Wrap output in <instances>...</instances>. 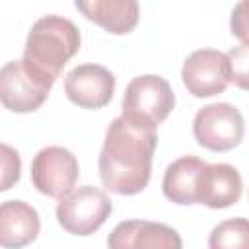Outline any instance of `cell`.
Here are the masks:
<instances>
[{
  "label": "cell",
  "instance_id": "6da1fadb",
  "mask_svg": "<svg viewBox=\"0 0 249 249\" xmlns=\"http://www.w3.org/2000/svg\"><path fill=\"white\" fill-rule=\"evenodd\" d=\"M156 146V128L140 126L123 115L113 119L99 152V177L103 187L124 196L144 191L152 175Z\"/></svg>",
  "mask_w": 249,
  "mask_h": 249
},
{
  "label": "cell",
  "instance_id": "7a4b0ae2",
  "mask_svg": "<svg viewBox=\"0 0 249 249\" xmlns=\"http://www.w3.org/2000/svg\"><path fill=\"white\" fill-rule=\"evenodd\" d=\"M80 31L70 19L43 16L29 29L21 62L37 80L53 88L64 64L80 51Z\"/></svg>",
  "mask_w": 249,
  "mask_h": 249
},
{
  "label": "cell",
  "instance_id": "3957f363",
  "mask_svg": "<svg viewBox=\"0 0 249 249\" xmlns=\"http://www.w3.org/2000/svg\"><path fill=\"white\" fill-rule=\"evenodd\" d=\"M175 107L169 82L158 74H142L128 82L123 95V117L148 128H158Z\"/></svg>",
  "mask_w": 249,
  "mask_h": 249
},
{
  "label": "cell",
  "instance_id": "277c9868",
  "mask_svg": "<svg viewBox=\"0 0 249 249\" xmlns=\"http://www.w3.org/2000/svg\"><path fill=\"white\" fill-rule=\"evenodd\" d=\"M113 212L111 198L97 187L84 185L58 198L56 220L72 235H91Z\"/></svg>",
  "mask_w": 249,
  "mask_h": 249
},
{
  "label": "cell",
  "instance_id": "5b68a950",
  "mask_svg": "<svg viewBox=\"0 0 249 249\" xmlns=\"http://www.w3.org/2000/svg\"><path fill=\"white\" fill-rule=\"evenodd\" d=\"M195 140L212 152H228L241 144L245 121L231 103H210L196 111L193 119Z\"/></svg>",
  "mask_w": 249,
  "mask_h": 249
},
{
  "label": "cell",
  "instance_id": "8992f818",
  "mask_svg": "<svg viewBox=\"0 0 249 249\" xmlns=\"http://www.w3.org/2000/svg\"><path fill=\"white\" fill-rule=\"evenodd\" d=\"M78 177V160L62 146H47L31 161V183L41 195L60 198L74 189Z\"/></svg>",
  "mask_w": 249,
  "mask_h": 249
},
{
  "label": "cell",
  "instance_id": "52a82bcc",
  "mask_svg": "<svg viewBox=\"0 0 249 249\" xmlns=\"http://www.w3.org/2000/svg\"><path fill=\"white\" fill-rule=\"evenodd\" d=\"M181 78L193 97L218 95L230 84L228 54L216 49H198L185 58Z\"/></svg>",
  "mask_w": 249,
  "mask_h": 249
},
{
  "label": "cell",
  "instance_id": "ba28073f",
  "mask_svg": "<svg viewBox=\"0 0 249 249\" xmlns=\"http://www.w3.org/2000/svg\"><path fill=\"white\" fill-rule=\"evenodd\" d=\"M51 88L37 80L21 60H10L0 70V99L12 113H33L49 97Z\"/></svg>",
  "mask_w": 249,
  "mask_h": 249
},
{
  "label": "cell",
  "instance_id": "9c48e42d",
  "mask_svg": "<svg viewBox=\"0 0 249 249\" xmlns=\"http://www.w3.org/2000/svg\"><path fill=\"white\" fill-rule=\"evenodd\" d=\"M66 97L82 109H101L115 93V76L101 64H80L72 68L64 78Z\"/></svg>",
  "mask_w": 249,
  "mask_h": 249
},
{
  "label": "cell",
  "instance_id": "30bf717a",
  "mask_svg": "<svg viewBox=\"0 0 249 249\" xmlns=\"http://www.w3.org/2000/svg\"><path fill=\"white\" fill-rule=\"evenodd\" d=\"M111 249H130V247H161V249H179L183 245L181 235L158 222L148 220H126L113 228L107 237Z\"/></svg>",
  "mask_w": 249,
  "mask_h": 249
},
{
  "label": "cell",
  "instance_id": "8fae6325",
  "mask_svg": "<svg viewBox=\"0 0 249 249\" xmlns=\"http://www.w3.org/2000/svg\"><path fill=\"white\" fill-rule=\"evenodd\" d=\"M243 183L239 171L230 163H206L196 191V204L208 208H228L241 196Z\"/></svg>",
  "mask_w": 249,
  "mask_h": 249
},
{
  "label": "cell",
  "instance_id": "7c38bea8",
  "mask_svg": "<svg viewBox=\"0 0 249 249\" xmlns=\"http://www.w3.org/2000/svg\"><path fill=\"white\" fill-rule=\"evenodd\" d=\"M78 12L111 35L134 31L140 19L138 0H74Z\"/></svg>",
  "mask_w": 249,
  "mask_h": 249
},
{
  "label": "cell",
  "instance_id": "4fadbf2b",
  "mask_svg": "<svg viewBox=\"0 0 249 249\" xmlns=\"http://www.w3.org/2000/svg\"><path fill=\"white\" fill-rule=\"evenodd\" d=\"M41 220L37 210L23 200H6L0 206V245L23 247L39 235Z\"/></svg>",
  "mask_w": 249,
  "mask_h": 249
},
{
  "label": "cell",
  "instance_id": "5bb4252c",
  "mask_svg": "<svg viewBox=\"0 0 249 249\" xmlns=\"http://www.w3.org/2000/svg\"><path fill=\"white\" fill-rule=\"evenodd\" d=\"M204 165L206 161L196 156H183L169 163L161 181L165 198L179 206L196 204V191Z\"/></svg>",
  "mask_w": 249,
  "mask_h": 249
},
{
  "label": "cell",
  "instance_id": "9a60e30c",
  "mask_svg": "<svg viewBox=\"0 0 249 249\" xmlns=\"http://www.w3.org/2000/svg\"><path fill=\"white\" fill-rule=\"evenodd\" d=\"M212 249H249V220L231 218L218 224L208 237Z\"/></svg>",
  "mask_w": 249,
  "mask_h": 249
},
{
  "label": "cell",
  "instance_id": "2e32d148",
  "mask_svg": "<svg viewBox=\"0 0 249 249\" xmlns=\"http://www.w3.org/2000/svg\"><path fill=\"white\" fill-rule=\"evenodd\" d=\"M226 54L230 62V82L239 89L249 91V43L231 47Z\"/></svg>",
  "mask_w": 249,
  "mask_h": 249
},
{
  "label": "cell",
  "instance_id": "e0dca14e",
  "mask_svg": "<svg viewBox=\"0 0 249 249\" xmlns=\"http://www.w3.org/2000/svg\"><path fill=\"white\" fill-rule=\"evenodd\" d=\"M19 171H21L19 154L14 148H10L8 144H2V185H0V191H8L14 183H18Z\"/></svg>",
  "mask_w": 249,
  "mask_h": 249
},
{
  "label": "cell",
  "instance_id": "ac0fdd59",
  "mask_svg": "<svg viewBox=\"0 0 249 249\" xmlns=\"http://www.w3.org/2000/svg\"><path fill=\"white\" fill-rule=\"evenodd\" d=\"M231 35L237 37L241 43H249V0H239L230 18Z\"/></svg>",
  "mask_w": 249,
  "mask_h": 249
}]
</instances>
